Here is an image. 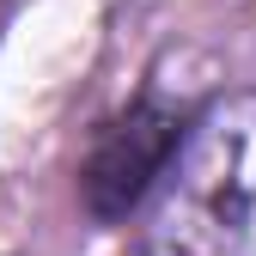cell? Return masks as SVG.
I'll use <instances>...</instances> for the list:
<instances>
[{"instance_id":"7a4b0ae2","label":"cell","mask_w":256,"mask_h":256,"mask_svg":"<svg viewBox=\"0 0 256 256\" xmlns=\"http://www.w3.org/2000/svg\"><path fill=\"white\" fill-rule=\"evenodd\" d=\"M189 134V116L177 104H165L158 92H140L122 116H110L98 134H92V152L80 165V196L98 220H128L158 177L171 171V158Z\"/></svg>"},{"instance_id":"6da1fadb","label":"cell","mask_w":256,"mask_h":256,"mask_svg":"<svg viewBox=\"0 0 256 256\" xmlns=\"http://www.w3.org/2000/svg\"><path fill=\"white\" fill-rule=\"evenodd\" d=\"M140 256H256V98L220 104L183 134Z\"/></svg>"}]
</instances>
